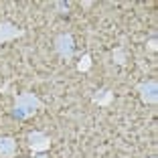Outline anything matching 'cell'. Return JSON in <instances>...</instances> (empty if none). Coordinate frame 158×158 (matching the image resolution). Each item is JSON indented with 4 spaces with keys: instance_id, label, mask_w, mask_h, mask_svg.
I'll return each instance as SVG.
<instances>
[{
    "instance_id": "cell-6",
    "label": "cell",
    "mask_w": 158,
    "mask_h": 158,
    "mask_svg": "<svg viewBox=\"0 0 158 158\" xmlns=\"http://www.w3.org/2000/svg\"><path fill=\"white\" fill-rule=\"evenodd\" d=\"M19 152V144L12 136H0V158H14Z\"/></svg>"
},
{
    "instance_id": "cell-3",
    "label": "cell",
    "mask_w": 158,
    "mask_h": 158,
    "mask_svg": "<svg viewBox=\"0 0 158 158\" xmlns=\"http://www.w3.org/2000/svg\"><path fill=\"white\" fill-rule=\"evenodd\" d=\"M27 144H28V148H31V152H33V156H35V154L49 152L53 140H51V136H47L45 132L33 130V132H28V134H27Z\"/></svg>"
},
{
    "instance_id": "cell-1",
    "label": "cell",
    "mask_w": 158,
    "mask_h": 158,
    "mask_svg": "<svg viewBox=\"0 0 158 158\" xmlns=\"http://www.w3.org/2000/svg\"><path fill=\"white\" fill-rule=\"evenodd\" d=\"M45 110V102L33 91H20L14 93V103H12V118L16 122H24L28 118H33L37 112Z\"/></svg>"
},
{
    "instance_id": "cell-11",
    "label": "cell",
    "mask_w": 158,
    "mask_h": 158,
    "mask_svg": "<svg viewBox=\"0 0 158 158\" xmlns=\"http://www.w3.org/2000/svg\"><path fill=\"white\" fill-rule=\"evenodd\" d=\"M146 47H148L150 53H156V49H158V39H156V37H150L148 43H146Z\"/></svg>"
},
{
    "instance_id": "cell-12",
    "label": "cell",
    "mask_w": 158,
    "mask_h": 158,
    "mask_svg": "<svg viewBox=\"0 0 158 158\" xmlns=\"http://www.w3.org/2000/svg\"><path fill=\"white\" fill-rule=\"evenodd\" d=\"M152 158H156V156H152Z\"/></svg>"
},
{
    "instance_id": "cell-7",
    "label": "cell",
    "mask_w": 158,
    "mask_h": 158,
    "mask_svg": "<svg viewBox=\"0 0 158 158\" xmlns=\"http://www.w3.org/2000/svg\"><path fill=\"white\" fill-rule=\"evenodd\" d=\"M112 102H114V89L110 87H102L95 93H91V103H95L99 107H110Z\"/></svg>"
},
{
    "instance_id": "cell-4",
    "label": "cell",
    "mask_w": 158,
    "mask_h": 158,
    "mask_svg": "<svg viewBox=\"0 0 158 158\" xmlns=\"http://www.w3.org/2000/svg\"><path fill=\"white\" fill-rule=\"evenodd\" d=\"M136 91L140 93V99H142L146 106H156L158 103V83H156V79H148V81L136 83Z\"/></svg>"
},
{
    "instance_id": "cell-5",
    "label": "cell",
    "mask_w": 158,
    "mask_h": 158,
    "mask_svg": "<svg viewBox=\"0 0 158 158\" xmlns=\"http://www.w3.org/2000/svg\"><path fill=\"white\" fill-rule=\"evenodd\" d=\"M27 35V31L20 27H16L14 23L10 20H0V45H4V43H10L14 39H20Z\"/></svg>"
},
{
    "instance_id": "cell-10",
    "label": "cell",
    "mask_w": 158,
    "mask_h": 158,
    "mask_svg": "<svg viewBox=\"0 0 158 158\" xmlns=\"http://www.w3.org/2000/svg\"><path fill=\"white\" fill-rule=\"evenodd\" d=\"M53 6L57 8L59 14H69V2H65V0H55Z\"/></svg>"
},
{
    "instance_id": "cell-8",
    "label": "cell",
    "mask_w": 158,
    "mask_h": 158,
    "mask_svg": "<svg viewBox=\"0 0 158 158\" xmlns=\"http://www.w3.org/2000/svg\"><path fill=\"white\" fill-rule=\"evenodd\" d=\"M91 65H93L91 55H89V53H83V55L79 57V61H77V65H75V69L81 71V73H87V71L91 69Z\"/></svg>"
},
{
    "instance_id": "cell-9",
    "label": "cell",
    "mask_w": 158,
    "mask_h": 158,
    "mask_svg": "<svg viewBox=\"0 0 158 158\" xmlns=\"http://www.w3.org/2000/svg\"><path fill=\"white\" fill-rule=\"evenodd\" d=\"M112 59H114V63H118V65H122V67L128 63V53H126L124 47H116V49H114L112 51Z\"/></svg>"
},
{
    "instance_id": "cell-2",
    "label": "cell",
    "mask_w": 158,
    "mask_h": 158,
    "mask_svg": "<svg viewBox=\"0 0 158 158\" xmlns=\"http://www.w3.org/2000/svg\"><path fill=\"white\" fill-rule=\"evenodd\" d=\"M53 47H55V53L61 57V59L69 63L75 55V41L71 33H59L55 39H53Z\"/></svg>"
}]
</instances>
